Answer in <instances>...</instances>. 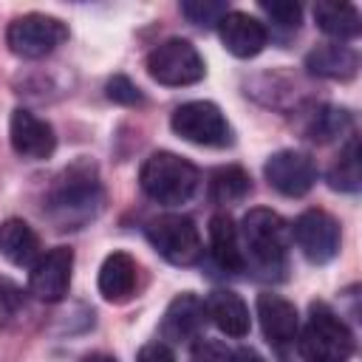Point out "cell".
<instances>
[{"label": "cell", "mask_w": 362, "mask_h": 362, "mask_svg": "<svg viewBox=\"0 0 362 362\" xmlns=\"http://www.w3.org/2000/svg\"><path fill=\"white\" fill-rule=\"evenodd\" d=\"M102 209V184L88 161H76L54 181L45 212L57 229H79Z\"/></svg>", "instance_id": "obj_1"}, {"label": "cell", "mask_w": 362, "mask_h": 362, "mask_svg": "<svg viewBox=\"0 0 362 362\" xmlns=\"http://www.w3.org/2000/svg\"><path fill=\"white\" fill-rule=\"evenodd\" d=\"M240 249L243 257L263 274H277L286 269V255L291 246V229L286 221L263 206H255L243 215L240 223Z\"/></svg>", "instance_id": "obj_2"}, {"label": "cell", "mask_w": 362, "mask_h": 362, "mask_svg": "<svg viewBox=\"0 0 362 362\" xmlns=\"http://www.w3.org/2000/svg\"><path fill=\"white\" fill-rule=\"evenodd\" d=\"M198 170L195 164H189L187 158L175 156V153H153L139 173V184L141 189L167 206L184 204L192 198V192L198 189Z\"/></svg>", "instance_id": "obj_3"}, {"label": "cell", "mask_w": 362, "mask_h": 362, "mask_svg": "<svg viewBox=\"0 0 362 362\" xmlns=\"http://www.w3.org/2000/svg\"><path fill=\"white\" fill-rule=\"evenodd\" d=\"M300 351L308 362H348L354 354V334L325 303H314L300 334Z\"/></svg>", "instance_id": "obj_4"}, {"label": "cell", "mask_w": 362, "mask_h": 362, "mask_svg": "<svg viewBox=\"0 0 362 362\" xmlns=\"http://www.w3.org/2000/svg\"><path fill=\"white\" fill-rule=\"evenodd\" d=\"M68 40V25L51 14H23L6 28V42L11 54L23 59H42Z\"/></svg>", "instance_id": "obj_5"}, {"label": "cell", "mask_w": 362, "mask_h": 362, "mask_svg": "<svg viewBox=\"0 0 362 362\" xmlns=\"http://www.w3.org/2000/svg\"><path fill=\"white\" fill-rule=\"evenodd\" d=\"M147 74L170 88H181V85H195L198 79H204L206 65L204 57L198 54V48L187 40H164L161 45H156L147 57Z\"/></svg>", "instance_id": "obj_6"}, {"label": "cell", "mask_w": 362, "mask_h": 362, "mask_svg": "<svg viewBox=\"0 0 362 362\" xmlns=\"http://www.w3.org/2000/svg\"><path fill=\"white\" fill-rule=\"evenodd\" d=\"M147 240L150 246L175 266H192L201 252V232L198 226L184 215H158L147 223Z\"/></svg>", "instance_id": "obj_7"}, {"label": "cell", "mask_w": 362, "mask_h": 362, "mask_svg": "<svg viewBox=\"0 0 362 362\" xmlns=\"http://www.w3.org/2000/svg\"><path fill=\"white\" fill-rule=\"evenodd\" d=\"M170 124L184 141H192L201 147H226L232 141V127L226 116L221 113L218 105L204 102V99L175 107Z\"/></svg>", "instance_id": "obj_8"}, {"label": "cell", "mask_w": 362, "mask_h": 362, "mask_svg": "<svg viewBox=\"0 0 362 362\" xmlns=\"http://www.w3.org/2000/svg\"><path fill=\"white\" fill-rule=\"evenodd\" d=\"M288 229H291V240L311 263H328L339 252V240H342L339 223L322 209H305L303 215H297L294 226Z\"/></svg>", "instance_id": "obj_9"}, {"label": "cell", "mask_w": 362, "mask_h": 362, "mask_svg": "<svg viewBox=\"0 0 362 362\" xmlns=\"http://www.w3.org/2000/svg\"><path fill=\"white\" fill-rule=\"evenodd\" d=\"M263 173L269 187H274L280 195H288V198L305 195L317 181V164L303 150H280L269 156Z\"/></svg>", "instance_id": "obj_10"}, {"label": "cell", "mask_w": 362, "mask_h": 362, "mask_svg": "<svg viewBox=\"0 0 362 362\" xmlns=\"http://www.w3.org/2000/svg\"><path fill=\"white\" fill-rule=\"evenodd\" d=\"M71 272H74V252L65 246H57L45 255H40V260L31 266L28 272V288L37 300L45 303H57L68 294L71 286Z\"/></svg>", "instance_id": "obj_11"}, {"label": "cell", "mask_w": 362, "mask_h": 362, "mask_svg": "<svg viewBox=\"0 0 362 362\" xmlns=\"http://www.w3.org/2000/svg\"><path fill=\"white\" fill-rule=\"evenodd\" d=\"M8 139H11L14 153L23 156V158H31V161L48 158L54 153V147H57V136H54L51 124L45 119L34 116L31 110H23V107H17L11 113Z\"/></svg>", "instance_id": "obj_12"}, {"label": "cell", "mask_w": 362, "mask_h": 362, "mask_svg": "<svg viewBox=\"0 0 362 362\" xmlns=\"http://www.w3.org/2000/svg\"><path fill=\"white\" fill-rule=\"evenodd\" d=\"M218 34H221L223 48L232 57H240V59L257 57L266 48V40H269L266 25L257 17L246 14V11H226L223 20L218 23Z\"/></svg>", "instance_id": "obj_13"}, {"label": "cell", "mask_w": 362, "mask_h": 362, "mask_svg": "<svg viewBox=\"0 0 362 362\" xmlns=\"http://www.w3.org/2000/svg\"><path fill=\"white\" fill-rule=\"evenodd\" d=\"M257 320H260V328L266 334L269 342L274 345H286V342H294L297 339V331H300V314L294 308V303H288L286 297L280 294H260L257 297Z\"/></svg>", "instance_id": "obj_14"}, {"label": "cell", "mask_w": 362, "mask_h": 362, "mask_svg": "<svg viewBox=\"0 0 362 362\" xmlns=\"http://www.w3.org/2000/svg\"><path fill=\"white\" fill-rule=\"evenodd\" d=\"M204 317H206V308H204V300H198L195 294H178L170 305H167V314H164V322H161V334L164 339L170 342H181V339H198V331L204 325Z\"/></svg>", "instance_id": "obj_15"}, {"label": "cell", "mask_w": 362, "mask_h": 362, "mask_svg": "<svg viewBox=\"0 0 362 362\" xmlns=\"http://www.w3.org/2000/svg\"><path fill=\"white\" fill-rule=\"evenodd\" d=\"M0 255L11 263V266H34L40 260V238L37 232L20 221V218H8L0 223Z\"/></svg>", "instance_id": "obj_16"}, {"label": "cell", "mask_w": 362, "mask_h": 362, "mask_svg": "<svg viewBox=\"0 0 362 362\" xmlns=\"http://www.w3.org/2000/svg\"><path fill=\"white\" fill-rule=\"evenodd\" d=\"M204 308H206V317H209L226 337H246V334H249V325H252L249 308H246V303H243L235 291H226V288L212 291V294L206 297Z\"/></svg>", "instance_id": "obj_17"}, {"label": "cell", "mask_w": 362, "mask_h": 362, "mask_svg": "<svg viewBox=\"0 0 362 362\" xmlns=\"http://www.w3.org/2000/svg\"><path fill=\"white\" fill-rule=\"evenodd\" d=\"M209 249H212L215 263L223 272H229V274L243 272L246 257H243V249H240L238 226L232 223L229 215H212V221H209Z\"/></svg>", "instance_id": "obj_18"}, {"label": "cell", "mask_w": 362, "mask_h": 362, "mask_svg": "<svg viewBox=\"0 0 362 362\" xmlns=\"http://www.w3.org/2000/svg\"><path fill=\"white\" fill-rule=\"evenodd\" d=\"M305 68L314 76H322V79H351L359 68V57L348 45L325 42V45H317L305 57Z\"/></svg>", "instance_id": "obj_19"}, {"label": "cell", "mask_w": 362, "mask_h": 362, "mask_svg": "<svg viewBox=\"0 0 362 362\" xmlns=\"http://www.w3.org/2000/svg\"><path fill=\"white\" fill-rule=\"evenodd\" d=\"M136 288V260L127 252H113L99 269V291L110 303H122Z\"/></svg>", "instance_id": "obj_20"}, {"label": "cell", "mask_w": 362, "mask_h": 362, "mask_svg": "<svg viewBox=\"0 0 362 362\" xmlns=\"http://www.w3.org/2000/svg\"><path fill=\"white\" fill-rule=\"evenodd\" d=\"M314 20L320 25V31H325L328 37H334L337 42L339 40H354L362 28L359 23V11L351 6V3H331V0H322L314 6Z\"/></svg>", "instance_id": "obj_21"}, {"label": "cell", "mask_w": 362, "mask_h": 362, "mask_svg": "<svg viewBox=\"0 0 362 362\" xmlns=\"http://www.w3.org/2000/svg\"><path fill=\"white\" fill-rule=\"evenodd\" d=\"M328 184L339 192H356L362 184V170H359V141L351 139L345 150L337 156V161L328 170Z\"/></svg>", "instance_id": "obj_22"}, {"label": "cell", "mask_w": 362, "mask_h": 362, "mask_svg": "<svg viewBox=\"0 0 362 362\" xmlns=\"http://www.w3.org/2000/svg\"><path fill=\"white\" fill-rule=\"evenodd\" d=\"M249 175L240 167H221L209 178V195L218 204H235L249 192Z\"/></svg>", "instance_id": "obj_23"}, {"label": "cell", "mask_w": 362, "mask_h": 362, "mask_svg": "<svg viewBox=\"0 0 362 362\" xmlns=\"http://www.w3.org/2000/svg\"><path fill=\"white\" fill-rule=\"evenodd\" d=\"M348 127H351L348 110H342V107H320V110L311 113L305 133H308V139H314V141H328V139L345 133Z\"/></svg>", "instance_id": "obj_24"}, {"label": "cell", "mask_w": 362, "mask_h": 362, "mask_svg": "<svg viewBox=\"0 0 362 362\" xmlns=\"http://www.w3.org/2000/svg\"><path fill=\"white\" fill-rule=\"evenodd\" d=\"M226 11H229L226 3H218V0H187V3H181V14H184L189 23L204 25V28L218 25Z\"/></svg>", "instance_id": "obj_25"}, {"label": "cell", "mask_w": 362, "mask_h": 362, "mask_svg": "<svg viewBox=\"0 0 362 362\" xmlns=\"http://www.w3.org/2000/svg\"><path fill=\"white\" fill-rule=\"evenodd\" d=\"M260 8L274 20V25H280V28H288V31H297V25H300V17H303V8L297 6V3H291V0H263L260 3Z\"/></svg>", "instance_id": "obj_26"}, {"label": "cell", "mask_w": 362, "mask_h": 362, "mask_svg": "<svg viewBox=\"0 0 362 362\" xmlns=\"http://www.w3.org/2000/svg\"><path fill=\"white\" fill-rule=\"evenodd\" d=\"M192 362H235V351L221 339L198 337L192 345Z\"/></svg>", "instance_id": "obj_27"}, {"label": "cell", "mask_w": 362, "mask_h": 362, "mask_svg": "<svg viewBox=\"0 0 362 362\" xmlns=\"http://www.w3.org/2000/svg\"><path fill=\"white\" fill-rule=\"evenodd\" d=\"M107 99H113L119 105H139L141 102V93H139V88L127 76L119 74V76H113L107 82Z\"/></svg>", "instance_id": "obj_28"}, {"label": "cell", "mask_w": 362, "mask_h": 362, "mask_svg": "<svg viewBox=\"0 0 362 362\" xmlns=\"http://www.w3.org/2000/svg\"><path fill=\"white\" fill-rule=\"evenodd\" d=\"M136 362H175L173 351L167 342H147L141 351H139V359Z\"/></svg>", "instance_id": "obj_29"}, {"label": "cell", "mask_w": 362, "mask_h": 362, "mask_svg": "<svg viewBox=\"0 0 362 362\" xmlns=\"http://www.w3.org/2000/svg\"><path fill=\"white\" fill-rule=\"evenodd\" d=\"M235 362H266L257 351H249V348H243V351H238L235 354Z\"/></svg>", "instance_id": "obj_30"}, {"label": "cell", "mask_w": 362, "mask_h": 362, "mask_svg": "<svg viewBox=\"0 0 362 362\" xmlns=\"http://www.w3.org/2000/svg\"><path fill=\"white\" fill-rule=\"evenodd\" d=\"M82 362H116V359L107 356V354H90V356H85Z\"/></svg>", "instance_id": "obj_31"}]
</instances>
